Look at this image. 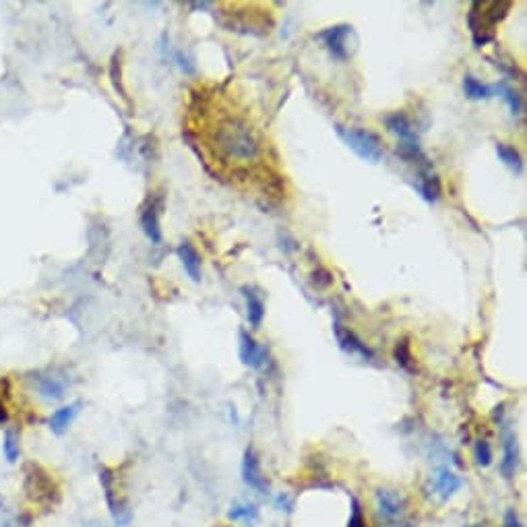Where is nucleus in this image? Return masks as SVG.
<instances>
[{
    "label": "nucleus",
    "instance_id": "obj_32",
    "mask_svg": "<svg viewBox=\"0 0 527 527\" xmlns=\"http://www.w3.org/2000/svg\"><path fill=\"white\" fill-rule=\"evenodd\" d=\"M85 527H104L99 521H87V526Z\"/></svg>",
    "mask_w": 527,
    "mask_h": 527
},
{
    "label": "nucleus",
    "instance_id": "obj_26",
    "mask_svg": "<svg viewBox=\"0 0 527 527\" xmlns=\"http://www.w3.org/2000/svg\"><path fill=\"white\" fill-rule=\"evenodd\" d=\"M393 356L397 360V364H401L404 368H409V362H411V352H409L408 339H401L397 341L395 350H393Z\"/></svg>",
    "mask_w": 527,
    "mask_h": 527
},
{
    "label": "nucleus",
    "instance_id": "obj_6",
    "mask_svg": "<svg viewBox=\"0 0 527 527\" xmlns=\"http://www.w3.org/2000/svg\"><path fill=\"white\" fill-rule=\"evenodd\" d=\"M350 38H352L350 25H333L318 33V40H323V44L337 60H345L350 56V46H348Z\"/></svg>",
    "mask_w": 527,
    "mask_h": 527
},
{
    "label": "nucleus",
    "instance_id": "obj_10",
    "mask_svg": "<svg viewBox=\"0 0 527 527\" xmlns=\"http://www.w3.org/2000/svg\"><path fill=\"white\" fill-rule=\"evenodd\" d=\"M335 337L337 341H339V345H341V350H345L348 354H354V356H360V358L364 360H370L375 354H372V350L366 345V343H362L358 337L354 335L350 329H345L343 325H339L335 323Z\"/></svg>",
    "mask_w": 527,
    "mask_h": 527
},
{
    "label": "nucleus",
    "instance_id": "obj_14",
    "mask_svg": "<svg viewBox=\"0 0 527 527\" xmlns=\"http://www.w3.org/2000/svg\"><path fill=\"white\" fill-rule=\"evenodd\" d=\"M461 484H463V479L459 478L455 472H451L449 467H440V470L436 472L434 486H436L440 499H445V501L451 499V497L455 494L457 490L461 488Z\"/></svg>",
    "mask_w": 527,
    "mask_h": 527
},
{
    "label": "nucleus",
    "instance_id": "obj_2",
    "mask_svg": "<svg viewBox=\"0 0 527 527\" xmlns=\"http://www.w3.org/2000/svg\"><path fill=\"white\" fill-rule=\"evenodd\" d=\"M23 492L25 499L38 509H52L60 501L58 486L50 472L33 461L23 465Z\"/></svg>",
    "mask_w": 527,
    "mask_h": 527
},
{
    "label": "nucleus",
    "instance_id": "obj_28",
    "mask_svg": "<svg viewBox=\"0 0 527 527\" xmlns=\"http://www.w3.org/2000/svg\"><path fill=\"white\" fill-rule=\"evenodd\" d=\"M504 527H523V523H521V519H519V515H517L515 509H509V511L504 513Z\"/></svg>",
    "mask_w": 527,
    "mask_h": 527
},
{
    "label": "nucleus",
    "instance_id": "obj_31",
    "mask_svg": "<svg viewBox=\"0 0 527 527\" xmlns=\"http://www.w3.org/2000/svg\"><path fill=\"white\" fill-rule=\"evenodd\" d=\"M391 527H414L411 523H408V521H397V523H393Z\"/></svg>",
    "mask_w": 527,
    "mask_h": 527
},
{
    "label": "nucleus",
    "instance_id": "obj_25",
    "mask_svg": "<svg viewBox=\"0 0 527 527\" xmlns=\"http://www.w3.org/2000/svg\"><path fill=\"white\" fill-rule=\"evenodd\" d=\"M474 453H476L478 465H482V467H488V465L492 463V447H490L488 440H478Z\"/></svg>",
    "mask_w": 527,
    "mask_h": 527
},
{
    "label": "nucleus",
    "instance_id": "obj_8",
    "mask_svg": "<svg viewBox=\"0 0 527 527\" xmlns=\"http://www.w3.org/2000/svg\"><path fill=\"white\" fill-rule=\"evenodd\" d=\"M240 360L248 368H263L267 360V350L261 348L257 339L246 331H240Z\"/></svg>",
    "mask_w": 527,
    "mask_h": 527
},
{
    "label": "nucleus",
    "instance_id": "obj_33",
    "mask_svg": "<svg viewBox=\"0 0 527 527\" xmlns=\"http://www.w3.org/2000/svg\"><path fill=\"white\" fill-rule=\"evenodd\" d=\"M472 527H484V526H472Z\"/></svg>",
    "mask_w": 527,
    "mask_h": 527
},
{
    "label": "nucleus",
    "instance_id": "obj_22",
    "mask_svg": "<svg viewBox=\"0 0 527 527\" xmlns=\"http://www.w3.org/2000/svg\"><path fill=\"white\" fill-rule=\"evenodd\" d=\"M228 517L234 521H246V523H255L259 519V509L253 503H236L232 504V509L228 511Z\"/></svg>",
    "mask_w": 527,
    "mask_h": 527
},
{
    "label": "nucleus",
    "instance_id": "obj_3",
    "mask_svg": "<svg viewBox=\"0 0 527 527\" xmlns=\"http://www.w3.org/2000/svg\"><path fill=\"white\" fill-rule=\"evenodd\" d=\"M339 137L348 143V147L370 164H377L381 162L384 155V147L383 141L379 139L377 133L368 131V128H362V126H352V128H343L339 126L337 128Z\"/></svg>",
    "mask_w": 527,
    "mask_h": 527
},
{
    "label": "nucleus",
    "instance_id": "obj_7",
    "mask_svg": "<svg viewBox=\"0 0 527 527\" xmlns=\"http://www.w3.org/2000/svg\"><path fill=\"white\" fill-rule=\"evenodd\" d=\"M242 479L248 488L257 490L259 494H267V482H265L261 467H259V459L255 455L253 449H246L244 459H242Z\"/></svg>",
    "mask_w": 527,
    "mask_h": 527
},
{
    "label": "nucleus",
    "instance_id": "obj_18",
    "mask_svg": "<svg viewBox=\"0 0 527 527\" xmlns=\"http://www.w3.org/2000/svg\"><path fill=\"white\" fill-rule=\"evenodd\" d=\"M463 91L470 99L478 101V99H488V97L494 96V85H486L474 74H465L463 77Z\"/></svg>",
    "mask_w": 527,
    "mask_h": 527
},
{
    "label": "nucleus",
    "instance_id": "obj_12",
    "mask_svg": "<svg viewBox=\"0 0 527 527\" xmlns=\"http://www.w3.org/2000/svg\"><path fill=\"white\" fill-rule=\"evenodd\" d=\"M178 259H180V263L184 267V271L189 273V277H191L192 282H199L201 279V257H199V253L194 250V246H192L191 242H182L180 246H178Z\"/></svg>",
    "mask_w": 527,
    "mask_h": 527
},
{
    "label": "nucleus",
    "instance_id": "obj_16",
    "mask_svg": "<svg viewBox=\"0 0 527 527\" xmlns=\"http://www.w3.org/2000/svg\"><path fill=\"white\" fill-rule=\"evenodd\" d=\"M79 408H81V404L74 401L71 406H65V408L56 409V411L52 414V418H50V431L56 432V434H62V432L67 431L72 424L74 416L79 414Z\"/></svg>",
    "mask_w": 527,
    "mask_h": 527
},
{
    "label": "nucleus",
    "instance_id": "obj_27",
    "mask_svg": "<svg viewBox=\"0 0 527 527\" xmlns=\"http://www.w3.org/2000/svg\"><path fill=\"white\" fill-rule=\"evenodd\" d=\"M348 527H366L364 515H362V509H360V503L356 499H352V517H350Z\"/></svg>",
    "mask_w": 527,
    "mask_h": 527
},
{
    "label": "nucleus",
    "instance_id": "obj_15",
    "mask_svg": "<svg viewBox=\"0 0 527 527\" xmlns=\"http://www.w3.org/2000/svg\"><path fill=\"white\" fill-rule=\"evenodd\" d=\"M244 298H246V311H248V323L253 329H259L263 325L265 318V302L263 298L250 288H242Z\"/></svg>",
    "mask_w": 527,
    "mask_h": 527
},
{
    "label": "nucleus",
    "instance_id": "obj_17",
    "mask_svg": "<svg viewBox=\"0 0 527 527\" xmlns=\"http://www.w3.org/2000/svg\"><path fill=\"white\" fill-rule=\"evenodd\" d=\"M38 393L48 401H60L67 395V384L58 377H42L38 381Z\"/></svg>",
    "mask_w": 527,
    "mask_h": 527
},
{
    "label": "nucleus",
    "instance_id": "obj_29",
    "mask_svg": "<svg viewBox=\"0 0 527 527\" xmlns=\"http://www.w3.org/2000/svg\"><path fill=\"white\" fill-rule=\"evenodd\" d=\"M277 506H282V511H284V509H286V511H292V499L286 497V494L277 497Z\"/></svg>",
    "mask_w": 527,
    "mask_h": 527
},
{
    "label": "nucleus",
    "instance_id": "obj_11",
    "mask_svg": "<svg viewBox=\"0 0 527 527\" xmlns=\"http://www.w3.org/2000/svg\"><path fill=\"white\" fill-rule=\"evenodd\" d=\"M503 445H504V459L501 463V472H503L504 478H513L515 470H517V461H519V449H517V438H515V432H511L509 428L503 434Z\"/></svg>",
    "mask_w": 527,
    "mask_h": 527
},
{
    "label": "nucleus",
    "instance_id": "obj_24",
    "mask_svg": "<svg viewBox=\"0 0 527 527\" xmlns=\"http://www.w3.org/2000/svg\"><path fill=\"white\" fill-rule=\"evenodd\" d=\"M494 94H501V97L506 101V106L511 108V112L515 116H519L523 112V101H521V96L515 89H511L504 83H501V85H494Z\"/></svg>",
    "mask_w": 527,
    "mask_h": 527
},
{
    "label": "nucleus",
    "instance_id": "obj_23",
    "mask_svg": "<svg viewBox=\"0 0 527 527\" xmlns=\"http://www.w3.org/2000/svg\"><path fill=\"white\" fill-rule=\"evenodd\" d=\"M2 453L9 463H15L21 455V443H19V432L13 428H6L4 432V443H2Z\"/></svg>",
    "mask_w": 527,
    "mask_h": 527
},
{
    "label": "nucleus",
    "instance_id": "obj_20",
    "mask_svg": "<svg viewBox=\"0 0 527 527\" xmlns=\"http://www.w3.org/2000/svg\"><path fill=\"white\" fill-rule=\"evenodd\" d=\"M418 192L422 194V199H426L428 203H434L440 194V182L436 178V174L431 172H422L420 182H418Z\"/></svg>",
    "mask_w": 527,
    "mask_h": 527
},
{
    "label": "nucleus",
    "instance_id": "obj_5",
    "mask_svg": "<svg viewBox=\"0 0 527 527\" xmlns=\"http://www.w3.org/2000/svg\"><path fill=\"white\" fill-rule=\"evenodd\" d=\"M375 499H377L379 515L383 517L384 521H389V526L401 521V517L406 513V506H408V501H406V497L401 492L391 490V488H379Z\"/></svg>",
    "mask_w": 527,
    "mask_h": 527
},
{
    "label": "nucleus",
    "instance_id": "obj_4",
    "mask_svg": "<svg viewBox=\"0 0 527 527\" xmlns=\"http://www.w3.org/2000/svg\"><path fill=\"white\" fill-rule=\"evenodd\" d=\"M99 482L106 494V503L110 506V515L114 519V523L120 527H126L133 519V511L128 509V503L122 501L118 497V488H116V478L114 472L110 467H99Z\"/></svg>",
    "mask_w": 527,
    "mask_h": 527
},
{
    "label": "nucleus",
    "instance_id": "obj_1",
    "mask_svg": "<svg viewBox=\"0 0 527 527\" xmlns=\"http://www.w3.org/2000/svg\"><path fill=\"white\" fill-rule=\"evenodd\" d=\"M217 147L232 160H255L261 151L259 147V139L255 135V131L238 118H230L221 122L219 131L216 135Z\"/></svg>",
    "mask_w": 527,
    "mask_h": 527
},
{
    "label": "nucleus",
    "instance_id": "obj_9",
    "mask_svg": "<svg viewBox=\"0 0 527 527\" xmlns=\"http://www.w3.org/2000/svg\"><path fill=\"white\" fill-rule=\"evenodd\" d=\"M387 128L397 135L401 139V145H418V137H416V128H414V122L404 114V112H395V114H389L384 118Z\"/></svg>",
    "mask_w": 527,
    "mask_h": 527
},
{
    "label": "nucleus",
    "instance_id": "obj_19",
    "mask_svg": "<svg viewBox=\"0 0 527 527\" xmlns=\"http://www.w3.org/2000/svg\"><path fill=\"white\" fill-rule=\"evenodd\" d=\"M497 155L499 160L503 162L506 168H511L513 172H521L523 168V160H521V153L517 151V147L509 143H497Z\"/></svg>",
    "mask_w": 527,
    "mask_h": 527
},
{
    "label": "nucleus",
    "instance_id": "obj_13",
    "mask_svg": "<svg viewBox=\"0 0 527 527\" xmlns=\"http://www.w3.org/2000/svg\"><path fill=\"white\" fill-rule=\"evenodd\" d=\"M141 226H143V232L147 234V238L151 240L153 244H160L162 242V228H160V207L157 203H149L145 207V211L141 213Z\"/></svg>",
    "mask_w": 527,
    "mask_h": 527
},
{
    "label": "nucleus",
    "instance_id": "obj_30",
    "mask_svg": "<svg viewBox=\"0 0 527 527\" xmlns=\"http://www.w3.org/2000/svg\"><path fill=\"white\" fill-rule=\"evenodd\" d=\"M9 422V411H6V406L0 401V424H6Z\"/></svg>",
    "mask_w": 527,
    "mask_h": 527
},
{
    "label": "nucleus",
    "instance_id": "obj_21",
    "mask_svg": "<svg viewBox=\"0 0 527 527\" xmlns=\"http://www.w3.org/2000/svg\"><path fill=\"white\" fill-rule=\"evenodd\" d=\"M486 11H484V17H486V23L484 27H494L497 23H501L504 17H506V13L511 11V2H486V4H482Z\"/></svg>",
    "mask_w": 527,
    "mask_h": 527
}]
</instances>
